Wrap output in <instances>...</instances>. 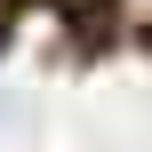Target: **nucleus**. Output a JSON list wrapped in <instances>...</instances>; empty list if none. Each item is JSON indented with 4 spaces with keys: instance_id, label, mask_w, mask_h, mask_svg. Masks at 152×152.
Segmentation results:
<instances>
[{
    "instance_id": "2",
    "label": "nucleus",
    "mask_w": 152,
    "mask_h": 152,
    "mask_svg": "<svg viewBox=\"0 0 152 152\" xmlns=\"http://www.w3.org/2000/svg\"><path fill=\"white\" fill-rule=\"evenodd\" d=\"M72 8H88V0H72Z\"/></svg>"
},
{
    "instance_id": "1",
    "label": "nucleus",
    "mask_w": 152,
    "mask_h": 152,
    "mask_svg": "<svg viewBox=\"0 0 152 152\" xmlns=\"http://www.w3.org/2000/svg\"><path fill=\"white\" fill-rule=\"evenodd\" d=\"M120 16H128L136 32H152V0H120Z\"/></svg>"
}]
</instances>
